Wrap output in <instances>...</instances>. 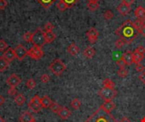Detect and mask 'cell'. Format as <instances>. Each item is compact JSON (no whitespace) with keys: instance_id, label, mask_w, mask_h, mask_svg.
<instances>
[{"instance_id":"obj_1","label":"cell","mask_w":145,"mask_h":122,"mask_svg":"<svg viewBox=\"0 0 145 122\" xmlns=\"http://www.w3.org/2000/svg\"><path fill=\"white\" fill-rule=\"evenodd\" d=\"M138 33L139 31L131 20H127L118 29L116 30V34L127 44L132 43L137 38Z\"/></svg>"},{"instance_id":"obj_2","label":"cell","mask_w":145,"mask_h":122,"mask_svg":"<svg viewBox=\"0 0 145 122\" xmlns=\"http://www.w3.org/2000/svg\"><path fill=\"white\" fill-rule=\"evenodd\" d=\"M84 122H118L116 118L110 114L107 113L104 110H102L100 107L93 113L92 114L88 120Z\"/></svg>"},{"instance_id":"obj_3","label":"cell","mask_w":145,"mask_h":122,"mask_svg":"<svg viewBox=\"0 0 145 122\" xmlns=\"http://www.w3.org/2000/svg\"><path fill=\"white\" fill-rule=\"evenodd\" d=\"M48 69L54 75H55L56 76H59L66 70V65L60 59H56L49 65Z\"/></svg>"},{"instance_id":"obj_4","label":"cell","mask_w":145,"mask_h":122,"mask_svg":"<svg viewBox=\"0 0 145 122\" xmlns=\"http://www.w3.org/2000/svg\"><path fill=\"white\" fill-rule=\"evenodd\" d=\"M31 42L34 46L37 47H43L46 44L45 37H44V31L41 28H37L33 33H32V38Z\"/></svg>"},{"instance_id":"obj_5","label":"cell","mask_w":145,"mask_h":122,"mask_svg":"<svg viewBox=\"0 0 145 122\" xmlns=\"http://www.w3.org/2000/svg\"><path fill=\"white\" fill-rule=\"evenodd\" d=\"M99 96L105 101H112L117 95V92L115 88H108L104 87L99 93Z\"/></svg>"},{"instance_id":"obj_6","label":"cell","mask_w":145,"mask_h":122,"mask_svg":"<svg viewBox=\"0 0 145 122\" xmlns=\"http://www.w3.org/2000/svg\"><path fill=\"white\" fill-rule=\"evenodd\" d=\"M28 108L34 113H39L42 109L41 104V99L38 95H35L28 103Z\"/></svg>"},{"instance_id":"obj_7","label":"cell","mask_w":145,"mask_h":122,"mask_svg":"<svg viewBox=\"0 0 145 122\" xmlns=\"http://www.w3.org/2000/svg\"><path fill=\"white\" fill-rule=\"evenodd\" d=\"M44 55V53L42 49V48L37 47V46H34L28 50V56L30 58H31L32 59L35 60H38L40 59H42Z\"/></svg>"},{"instance_id":"obj_8","label":"cell","mask_w":145,"mask_h":122,"mask_svg":"<svg viewBox=\"0 0 145 122\" xmlns=\"http://www.w3.org/2000/svg\"><path fill=\"white\" fill-rule=\"evenodd\" d=\"M14 54H15V58L20 60L22 61L27 55H28V50L22 45V44H19L17 45L14 48Z\"/></svg>"},{"instance_id":"obj_9","label":"cell","mask_w":145,"mask_h":122,"mask_svg":"<svg viewBox=\"0 0 145 122\" xmlns=\"http://www.w3.org/2000/svg\"><path fill=\"white\" fill-rule=\"evenodd\" d=\"M6 83L10 87H16L21 83V78L18 76L17 74L13 73L11 74L6 80Z\"/></svg>"},{"instance_id":"obj_10","label":"cell","mask_w":145,"mask_h":122,"mask_svg":"<svg viewBox=\"0 0 145 122\" xmlns=\"http://www.w3.org/2000/svg\"><path fill=\"white\" fill-rule=\"evenodd\" d=\"M86 35H87V37H88L89 42L92 43V44H93V43H95L96 41L98 40V37H99V31H98L95 28L92 27L91 29H89V30L86 32Z\"/></svg>"},{"instance_id":"obj_11","label":"cell","mask_w":145,"mask_h":122,"mask_svg":"<svg viewBox=\"0 0 145 122\" xmlns=\"http://www.w3.org/2000/svg\"><path fill=\"white\" fill-rule=\"evenodd\" d=\"M121 58L123 59L127 65H131L133 63V52H132L131 50H127L123 53Z\"/></svg>"},{"instance_id":"obj_12","label":"cell","mask_w":145,"mask_h":122,"mask_svg":"<svg viewBox=\"0 0 145 122\" xmlns=\"http://www.w3.org/2000/svg\"><path fill=\"white\" fill-rule=\"evenodd\" d=\"M116 105L113 101H105L101 106L100 108L102 110H104L105 111H106L107 113H111V111H113L116 109Z\"/></svg>"},{"instance_id":"obj_13","label":"cell","mask_w":145,"mask_h":122,"mask_svg":"<svg viewBox=\"0 0 145 122\" xmlns=\"http://www.w3.org/2000/svg\"><path fill=\"white\" fill-rule=\"evenodd\" d=\"M3 57L4 59H6L9 63L12 62L14 59H16V58H15V54H14V49L11 48H8V49H7L5 52H3Z\"/></svg>"},{"instance_id":"obj_14","label":"cell","mask_w":145,"mask_h":122,"mask_svg":"<svg viewBox=\"0 0 145 122\" xmlns=\"http://www.w3.org/2000/svg\"><path fill=\"white\" fill-rule=\"evenodd\" d=\"M58 115L62 119V120H67L71 117V110L66 108V107H61L60 110L58 113Z\"/></svg>"},{"instance_id":"obj_15","label":"cell","mask_w":145,"mask_h":122,"mask_svg":"<svg viewBox=\"0 0 145 122\" xmlns=\"http://www.w3.org/2000/svg\"><path fill=\"white\" fill-rule=\"evenodd\" d=\"M131 10V6L127 5L124 3H121L118 7H117V11L121 14V15H127Z\"/></svg>"},{"instance_id":"obj_16","label":"cell","mask_w":145,"mask_h":122,"mask_svg":"<svg viewBox=\"0 0 145 122\" xmlns=\"http://www.w3.org/2000/svg\"><path fill=\"white\" fill-rule=\"evenodd\" d=\"M35 118L31 112L25 111L20 116L19 121H20V122H31Z\"/></svg>"},{"instance_id":"obj_17","label":"cell","mask_w":145,"mask_h":122,"mask_svg":"<svg viewBox=\"0 0 145 122\" xmlns=\"http://www.w3.org/2000/svg\"><path fill=\"white\" fill-rule=\"evenodd\" d=\"M135 16L138 18V20H145V8L142 6H138L136 9H135Z\"/></svg>"},{"instance_id":"obj_18","label":"cell","mask_w":145,"mask_h":122,"mask_svg":"<svg viewBox=\"0 0 145 122\" xmlns=\"http://www.w3.org/2000/svg\"><path fill=\"white\" fill-rule=\"evenodd\" d=\"M80 49L78 48L77 45H76L75 43H71V45H69V47L67 48V52L71 55V56H76L77 55V53H79Z\"/></svg>"},{"instance_id":"obj_19","label":"cell","mask_w":145,"mask_h":122,"mask_svg":"<svg viewBox=\"0 0 145 122\" xmlns=\"http://www.w3.org/2000/svg\"><path fill=\"white\" fill-rule=\"evenodd\" d=\"M83 54L86 58L88 59H93L95 54H96V51L92 47H88L84 51H83Z\"/></svg>"},{"instance_id":"obj_20","label":"cell","mask_w":145,"mask_h":122,"mask_svg":"<svg viewBox=\"0 0 145 122\" xmlns=\"http://www.w3.org/2000/svg\"><path fill=\"white\" fill-rule=\"evenodd\" d=\"M53 101L51 100V99L48 96H43L42 98H41V104L42 107L44 109H48L51 106Z\"/></svg>"},{"instance_id":"obj_21","label":"cell","mask_w":145,"mask_h":122,"mask_svg":"<svg viewBox=\"0 0 145 122\" xmlns=\"http://www.w3.org/2000/svg\"><path fill=\"white\" fill-rule=\"evenodd\" d=\"M44 37H45L46 43H51L56 38V35L53 31H45Z\"/></svg>"},{"instance_id":"obj_22","label":"cell","mask_w":145,"mask_h":122,"mask_svg":"<svg viewBox=\"0 0 145 122\" xmlns=\"http://www.w3.org/2000/svg\"><path fill=\"white\" fill-rule=\"evenodd\" d=\"M9 64L10 63L6 59L1 56L0 57V72H3L5 70H7L8 67L9 66Z\"/></svg>"},{"instance_id":"obj_23","label":"cell","mask_w":145,"mask_h":122,"mask_svg":"<svg viewBox=\"0 0 145 122\" xmlns=\"http://www.w3.org/2000/svg\"><path fill=\"white\" fill-rule=\"evenodd\" d=\"M14 102L15 104L18 105V106H22L25 102V98L24 97L23 94L20 93V94H17L15 97H14Z\"/></svg>"},{"instance_id":"obj_24","label":"cell","mask_w":145,"mask_h":122,"mask_svg":"<svg viewBox=\"0 0 145 122\" xmlns=\"http://www.w3.org/2000/svg\"><path fill=\"white\" fill-rule=\"evenodd\" d=\"M44 8H48L56 0H37Z\"/></svg>"},{"instance_id":"obj_25","label":"cell","mask_w":145,"mask_h":122,"mask_svg":"<svg viewBox=\"0 0 145 122\" xmlns=\"http://www.w3.org/2000/svg\"><path fill=\"white\" fill-rule=\"evenodd\" d=\"M103 84H104V87H108V88H115V86H116L115 82L111 79H110V78L105 79L103 81Z\"/></svg>"},{"instance_id":"obj_26","label":"cell","mask_w":145,"mask_h":122,"mask_svg":"<svg viewBox=\"0 0 145 122\" xmlns=\"http://www.w3.org/2000/svg\"><path fill=\"white\" fill-rule=\"evenodd\" d=\"M144 55L138 53H133V63H135L136 65L140 64V62L144 59Z\"/></svg>"},{"instance_id":"obj_27","label":"cell","mask_w":145,"mask_h":122,"mask_svg":"<svg viewBox=\"0 0 145 122\" xmlns=\"http://www.w3.org/2000/svg\"><path fill=\"white\" fill-rule=\"evenodd\" d=\"M82 105L81 101L78 99H74L71 102V106L74 109V110H79L80 107Z\"/></svg>"},{"instance_id":"obj_28","label":"cell","mask_w":145,"mask_h":122,"mask_svg":"<svg viewBox=\"0 0 145 122\" xmlns=\"http://www.w3.org/2000/svg\"><path fill=\"white\" fill-rule=\"evenodd\" d=\"M49 109H50V110H51L52 112L58 114L59 111L60 109H61V106H60L59 104H57V103H55V102H53L52 104H51V106L49 107Z\"/></svg>"},{"instance_id":"obj_29","label":"cell","mask_w":145,"mask_h":122,"mask_svg":"<svg viewBox=\"0 0 145 122\" xmlns=\"http://www.w3.org/2000/svg\"><path fill=\"white\" fill-rule=\"evenodd\" d=\"M57 8L60 11H65L67 8H69V7L67 6V4L65 3H64L62 0H59L58 1V3H57Z\"/></svg>"},{"instance_id":"obj_30","label":"cell","mask_w":145,"mask_h":122,"mask_svg":"<svg viewBox=\"0 0 145 122\" xmlns=\"http://www.w3.org/2000/svg\"><path fill=\"white\" fill-rule=\"evenodd\" d=\"M25 86L29 88V89H33V88H35L36 87V86H37V82H36V81L34 80V79H29L27 82H26V83H25Z\"/></svg>"},{"instance_id":"obj_31","label":"cell","mask_w":145,"mask_h":122,"mask_svg":"<svg viewBox=\"0 0 145 122\" xmlns=\"http://www.w3.org/2000/svg\"><path fill=\"white\" fill-rule=\"evenodd\" d=\"M88 9L91 10V11H95L99 8V4L98 3H91V2H88Z\"/></svg>"},{"instance_id":"obj_32","label":"cell","mask_w":145,"mask_h":122,"mask_svg":"<svg viewBox=\"0 0 145 122\" xmlns=\"http://www.w3.org/2000/svg\"><path fill=\"white\" fill-rule=\"evenodd\" d=\"M117 75H118L120 77L124 78V77L127 76V75H128V70H127V69H125V68H121V69L117 71Z\"/></svg>"},{"instance_id":"obj_33","label":"cell","mask_w":145,"mask_h":122,"mask_svg":"<svg viewBox=\"0 0 145 122\" xmlns=\"http://www.w3.org/2000/svg\"><path fill=\"white\" fill-rule=\"evenodd\" d=\"M22 38H23V40H24V41H25L26 42H31L32 33H31V32L27 31V32H25V33L23 35Z\"/></svg>"},{"instance_id":"obj_34","label":"cell","mask_w":145,"mask_h":122,"mask_svg":"<svg viewBox=\"0 0 145 122\" xmlns=\"http://www.w3.org/2000/svg\"><path fill=\"white\" fill-rule=\"evenodd\" d=\"M113 17H114V14L110 10H107V11H105L104 13V18L105 20H110L113 19Z\"/></svg>"},{"instance_id":"obj_35","label":"cell","mask_w":145,"mask_h":122,"mask_svg":"<svg viewBox=\"0 0 145 122\" xmlns=\"http://www.w3.org/2000/svg\"><path fill=\"white\" fill-rule=\"evenodd\" d=\"M8 44L5 41L3 40H0V52H5L8 49Z\"/></svg>"},{"instance_id":"obj_36","label":"cell","mask_w":145,"mask_h":122,"mask_svg":"<svg viewBox=\"0 0 145 122\" xmlns=\"http://www.w3.org/2000/svg\"><path fill=\"white\" fill-rule=\"evenodd\" d=\"M41 81H42V83L47 84V83H48V82L50 81V76H49L48 74H43V75H42V76H41Z\"/></svg>"},{"instance_id":"obj_37","label":"cell","mask_w":145,"mask_h":122,"mask_svg":"<svg viewBox=\"0 0 145 122\" xmlns=\"http://www.w3.org/2000/svg\"><path fill=\"white\" fill-rule=\"evenodd\" d=\"M44 29L46 31H53L54 29V25L51 23V22H48L45 26H44Z\"/></svg>"},{"instance_id":"obj_38","label":"cell","mask_w":145,"mask_h":122,"mask_svg":"<svg viewBox=\"0 0 145 122\" xmlns=\"http://www.w3.org/2000/svg\"><path fill=\"white\" fill-rule=\"evenodd\" d=\"M134 53H140V54H144L145 53V48L143 46V45H138L135 50Z\"/></svg>"},{"instance_id":"obj_39","label":"cell","mask_w":145,"mask_h":122,"mask_svg":"<svg viewBox=\"0 0 145 122\" xmlns=\"http://www.w3.org/2000/svg\"><path fill=\"white\" fill-rule=\"evenodd\" d=\"M124 44H125V42H124L121 38L117 39V40L116 41V42H115V46H116V48H121L124 46Z\"/></svg>"},{"instance_id":"obj_40","label":"cell","mask_w":145,"mask_h":122,"mask_svg":"<svg viewBox=\"0 0 145 122\" xmlns=\"http://www.w3.org/2000/svg\"><path fill=\"white\" fill-rule=\"evenodd\" d=\"M64 3H65L67 4V6L69 8H71L74 4H76L79 0H62Z\"/></svg>"},{"instance_id":"obj_41","label":"cell","mask_w":145,"mask_h":122,"mask_svg":"<svg viewBox=\"0 0 145 122\" xmlns=\"http://www.w3.org/2000/svg\"><path fill=\"white\" fill-rule=\"evenodd\" d=\"M8 94L10 97H14L15 95H17V91H16L15 87H10V88L8 90Z\"/></svg>"},{"instance_id":"obj_42","label":"cell","mask_w":145,"mask_h":122,"mask_svg":"<svg viewBox=\"0 0 145 122\" xmlns=\"http://www.w3.org/2000/svg\"><path fill=\"white\" fill-rule=\"evenodd\" d=\"M135 70H136L138 72H140V73H142L143 71H144L145 67L144 66V65H141V64H138V65H136Z\"/></svg>"},{"instance_id":"obj_43","label":"cell","mask_w":145,"mask_h":122,"mask_svg":"<svg viewBox=\"0 0 145 122\" xmlns=\"http://www.w3.org/2000/svg\"><path fill=\"white\" fill-rule=\"evenodd\" d=\"M8 6V2L6 0H0V10H3Z\"/></svg>"},{"instance_id":"obj_44","label":"cell","mask_w":145,"mask_h":122,"mask_svg":"<svg viewBox=\"0 0 145 122\" xmlns=\"http://www.w3.org/2000/svg\"><path fill=\"white\" fill-rule=\"evenodd\" d=\"M116 65H117L118 66H120L121 68H124V67H125V65H126V63H125V61L123 60V59H122V58H121L120 59H118V60L116 61Z\"/></svg>"},{"instance_id":"obj_45","label":"cell","mask_w":145,"mask_h":122,"mask_svg":"<svg viewBox=\"0 0 145 122\" xmlns=\"http://www.w3.org/2000/svg\"><path fill=\"white\" fill-rule=\"evenodd\" d=\"M139 80L144 83V84H145V71H143L140 75H139Z\"/></svg>"},{"instance_id":"obj_46","label":"cell","mask_w":145,"mask_h":122,"mask_svg":"<svg viewBox=\"0 0 145 122\" xmlns=\"http://www.w3.org/2000/svg\"><path fill=\"white\" fill-rule=\"evenodd\" d=\"M135 1H136V0H122V3H126V4L131 6L133 3H135Z\"/></svg>"},{"instance_id":"obj_47","label":"cell","mask_w":145,"mask_h":122,"mask_svg":"<svg viewBox=\"0 0 145 122\" xmlns=\"http://www.w3.org/2000/svg\"><path fill=\"white\" fill-rule=\"evenodd\" d=\"M139 33L142 34V36L145 37V27H142V28L139 30Z\"/></svg>"},{"instance_id":"obj_48","label":"cell","mask_w":145,"mask_h":122,"mask_svg":"<svg viewBox=\"0 0 145 122\" xmlns=\"http://www.w3.org/2000/svg\"><path fill=\"white\" fill-rule=\"evenodd\" d=\"M4 102H5V99L2 95H0V106L3 105L4 104Z\"/></svg>"},{"instance_id":"obj_49","label":"cell","mask_w":145,"mask_h":122,"mask_svg":"<svg viewBox=\"0 0 145 122\" xmlns=\"http://www.w3.org/2000/svg\"><path fill=\"white\" fill-rule=\"evenodd\" d=\"M118 122H132L127 117H123L120 121H118Z\"/></svg>"},{"instance_id":"obj_50","label":"cell","mask_w":145,"mask_h":122,"mask_svg":"<svg viewBox=\"0 0 145 122\" xmlns=\"http://www.w3.org/2000/svg\"><path fill=\"white\" fill-rule=\"evenodd\" d=\"M141 24H142L143 27H145V20H141Z\"/></svg>"},{"instance_id":"obj_51","label":"cell","mask_w":145,"mask_h":122,"mask_svg":"<svg viewBox=\"0 0 145 122\" xmlns=\"http://www.w3.org/2000/svg\"><path fill=\"white\" fill-rule=\"evenodd\" d=\"M99 0H88V2H91V3H98Z\"/></svg>"},{"instance_id":"obj_52","label":"cell","mask_w":145,"mask_h":122,"mask_svg":"<svg viewBox=\"0 0 145 122\" xmlns=\"http://www.w3.org/2000/svg\"><path fill=\"white\" fill-rule=\"evenodd\" d=\"M140 122H145V116H144V117H143V118L141 119V121H140Z\"/></svg>"},{"instance_id":"obj_53","label":"cell","mask_w":145,"mask_h":122,"mask_svg":"<svg viewBox=\"0 0 145 122\" xmlns=\"http://www.w3.org/2000/svg\"><path fill=\"white\" fill-rule=\"evenodd\" d=\"M0 122H5V121H4V120H3V119L1 117V116H0Z\"/></svg>"},{"instance_id":"obj_54","label":"cell","mask_w":145,"mask_h":122,"mask_svg":"<svg viewBox=\"0 0 145 122\" xmlns=\"http://www.w3.org/2000/svg\"><path fill=\"white\" fill-rule=\"evenodd\" d=\"M31 122H37V121H36V120L34 119V120H33V121H31Z\"/></svg>"}]
</instances>
